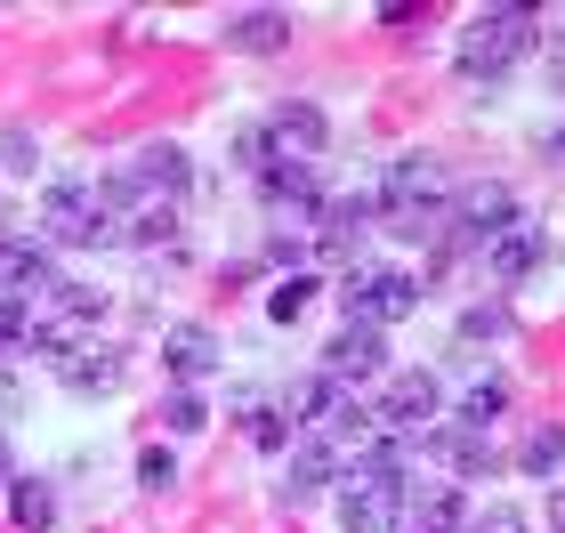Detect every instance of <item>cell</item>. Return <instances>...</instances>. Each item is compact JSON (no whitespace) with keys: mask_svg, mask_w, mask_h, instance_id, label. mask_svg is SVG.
<instances>
[{"mask_svg":"<svg viewBox=\"0 0 565 533\" xmlns=\"http://www.w3.org/2000/svg\"><path fill=\"white\" fill-rule=\"evenodd\" d=\"M550 89H565V33H557V49H550Z\"/></svg>","mask_w":565,"mask_h":533,"instance_id":"obj_33","label":"cell"},{"mask_svg":"<svg viewBox=\"0 0 565 533\" xmlns=\"http://www.w3.org/2000/svg\"><path fill=\"white\" fill-rule=\"evenodd\" d=\"M162 364L178 380H202L218 364V332H211V323H170V332H162Z\"/></svg>","mask_w":565,"mask_h":533,"instance_id":"obj_18","label":"cell"},{"mask_svg":"<svg viewBox=\"0 0 565 533\" xmlns=\"http://www.w3.org/2000/svg\"><path fill=\"white\" fill-rule=\"evenodd\" d=\"M380 218H388V235H404V243L445 235V170H436V154H396L388 162V178H380Z\"/></svg>","mask_w":565,"mask_h":533,"instance_id":"obj_1","label":"cell"},{"mask_svg":"<svg viewBox=\"0 0 565 533\" xmlns=\"http://www.w3.org/2000/svg\"><path fill=\"white\" fill-rule=\"evenodd\" d=\"M533 49V9H484L469 17V33H460V73H509Z\"/></svg>","mask_w":565,"mask_h":533,"instance_id":"obj_3","label":"cell"},{"mask_svg":"<svg viewBox=\"0 0 565 533\" xmlns=\"http://www.w3.org/2000/svg\"><path fill=\"white\" fill-rule=\"evenodd\" d=\"M509 413V380H469V396H460V420L469 428H493Z\"/></svg>","mask_w":565,"mask_h":533,"instance_id":"obj_24","label":"cell"},{"mask_svg":"<svg viewBox=\"0 0 565 533\" xmlns=\"http://www.w3.org/2000/svg\"><path fill=\"white\" fill-rule=\"evenodd\" d=\"M445 218H452L469 243H493L501 226L518 218V194H509L501 178H477V186H460V194H452V211H445Z\"/></svg>","mask_w":565,"mask_h":533,"instance_id":"obj_8","label":"cell"},{"mask_svg":"<svg viewBox=\"0 0 565 533\" xmlns=\"http://www.w3.org/2000/svg\"><path fill=\"white\" fill-rule=\"evenodd\" d=\"M41 243L49 250H89V243H121V226H114V211H106L97 186L65 178V186L41 194Z\"/></svg>","mask_w":565,"mask_h":533,"instance_id":"obj_2","label":"cell"},{"mask_svg":"<svg viewBox=\"0 0 565 533\" xmlns=\"http://www.w3.org/2000/svg\"><path fill=\"white\" fill-rule=\"evenodd\" d=\"M0 291L24 299V308L49 299L57 291V250H49L41 235H0Z\"/></svg>","mask_w":565,"mask_h":533,"instance_id":"obj_7","label":"cell"},{"mask_svg":"<svg viewBox=\"0 0 565 533\" xmlns=\"http://www.w3.org/2000/svg\"><path fill=\"white\" fill-rule=\"evenodd\" d=\"M323 364H331V380H380L388 372V332H372V323H340V340L323 348Z\"/></svg>","mask_w":565,"mask_h":533,"instance_id":"obj_11","label":"cell"},{"mask_svg":"<svg viewBox=\"0 0 565 533\" xmlns=\"http://www.w3.org/2000/svg\"><path fill=\"white\" fill-rule=\"evenodd\" d=\"M259 130H267V154H275V162H316V154H323V138H331V130H323V114H316V106H299V97H291V106H275Z\"/></svg>","mask_w":565,"mask_h":533,"instance_id":"obj_9","label":"cell"},{"mask_svg":"<svg viewBox=\"0 0 565 533\" xmlns=\"http://www.w3.org/2000/svg\"><path fill=\"white\" fill-rule=\"evenodd\" d=\"M557 461H565V428L557 420H533L525 445H518V469L525 477H557Z\"/></svg>","mask_w":565,"mask_h":533,"instance_id":"obj_22","label":"cell"},{"mask_svg":"<svg viewBox=\"0 0 565 533\" xmlns=\"http://www.w3.org/2000/svg\"><path fill=\"white\" fill-rule=\"evenodd\" d=\"M340 299H348V323H372V332H388V323H404L420 308V284L404 267H355L348 284H340Z\"/></svg>","mask_w":565,"mask_h":533,"instance_id":"obj_4","label":"cell"},{"mask_svg":"<svg viewBox=\"0 0 565 533\" xmlns=\"http://www.w3.org/2000/svg\"><path fill=\"white\" fill-rule=\"evenodd\" d=\"M436 404H445V388H436L428 372H396L388 388H380V413H372V428H396V437H420V445H428Z\"/></svg>","mask_w":565,"mask_h":533,"instance_id":"obj_6","label":"cell"},{"mask_svg":"<svg viewBox=\"0 0 565 533\" xmlns=\"http://www.w3.org/2000/svg\"><path fill=\"white\" fill-rule=\"evenodd\" d=\"M484 259H493V284H525V275H542V259H550V235L533 218H509L493 243H484Z\"/></svg>","mask_w":565,"mask_h":533,"instance_id":"obj_10","label":"cell"},{"mask_svg":"<svg viewBox=\"0 0 565 533\" xmlns=\"http://www.w3.org/2000/svg\"><path fill=\"white\" fill-rule=\"evenodd\" d=\"M396 518H404V477H388V469H364V461H355L348 493H340V525H348V533H388Z\"/></svg>","mask_w":565,"mask_h":533,"instance_id":"obj_5","label":"cell"},{"mask_svg":"<svg viewBox=\"0 0 565 533\" xmlns=\"http://www.w3.org/2000/svg\"><path fill=\"white\" fill-rule=\"evenodd\" d=\"M364 226H372L364 194H340V202H323V211H316V250H323V259H348Z\"/></svg>","mask_w":565,"mask_h":533,"instance_id":"obj_15","label":"cell"},{"mask_svg":"<svg viewBox=\"0 0 565 533\" xmlns=\"http://www.w3.org/2000/svg\"><path fill=\"white\" fill-rule=\"evenodd\" d=\"M460 332H469V340H501V332H509V308H469Z\"/></svg>","mask_w":565,"mask_h":533,"instance_id":"obj_31","label":"cell"},{"mask_svg":"<svg viewBox=\"0 0 565 533\" xmlns=\"http://www.w3.org/2000/svg\"><path fill=\"white\" fill-rule=\"evenodd\" d=\"M138 486H146V493H170V486H178L170 445H146V452H138Z\"/></svg>","mask_w":565,"mask_h":533,"instance_id":"obj_26","label":"cell"},{"mask_svg":"<svg viewBox=\"0 0 565 533\" xmlns=\"http://www.w3.org/2000/svg\"><path fill=\"white\" fill-rule=\"evenodd\" d=\"M291 413L299 420H316V437H331V428H364V420H355V388H348V380H299V388H291Z\"/></svg>","mask_w":565,"mask_h":533,"instance_id":"obj_13","label":"cell"},{"mask_svg":"<svg viewBox=\"0 0 565 533\" xmlns=\"http://www.w3.org/2000/svg\"><path fill=\"white\" fill-rule=\"evenodd\" d=\"M460 525V486H404V533H452Z\"/></svg>","mask_w":565,"mask_h":533,"instance_id":"obj_19","label":"cell"},{"mask_svg":"<svg viewBox=\"0 0 565 533\" xmlns=\"http://www.w3.org/2000/svg\"><path fill=\"white\" fill-rule=\"evenodd\" d=\"M162 428H170V437H194V428H211L202 396H194V388H170V396H162Z\"/></svg>","mask_w":565,"mask_h":533,"instance_id":"obj_25","label":"cell"},{"mask_svg":"<svg viewBox=\"0 0 565 533\" xmlns=\"http://www.w3.org/2000/svg\"><path fill=\"white\" fill-rule=\"evenodd\" d=\"M550 525H557V533H565V493H550Z\"/></svg>","mask_w":565,"mask_h":533,"instance_id":"obj_35","label":"cell"},{"mask_svg":"<svg viewBox=\"0 0 565 533\" xmlns=\"http://www.w3.org/2000/svg\"><path fill=\"white\" fill-rule=\"evenodd\" d=\"M282 41H291V17L282 9H235L226 17V49H243V57H275Z\"/></svg>","mask_w":565,"mask_h":533,"instance_id":"obj_17","label":"cell"},{"mask_svg":"<svg viewBox=\"0 0 565 533\" xmlns=\"http://www.w3.org/2000/svg\"><path fill=\"white\" fill-rule=\"evenodd\" d=\"M226 154H235L243 170H267L275 154H267V130H259V121H250V130H235V146H226Z\"/></svg>","mask_w":565,"mask_h":533,"instance_id":"obj_29","label":"cell"},{"mask_svg":"<svg viewBox=\"0 0 565 533\" xmlns=\"http://www.w3.org/2000/svg\"><path fill=\"white\" fill-rule=\"evenodd\" d=\"M0 486H17V469H9V437H0Z\"/></svg>","mask_w":565,"mask_h":533,"instance_id":"obj_34","label":"cell"},{"mask_svg":"<svg viewBox=\"0 0 565 533\" xmlns=\"http://www.w3.org/2000/svg\"><path fill=\"white\" fill-rule=\"evenodd\" d=\"M0 348H33V308L0 291Z\"/></svg>","mask_w":565,"mask_h":533,"instance_id":"obj_28","label":"cell"},{"mask_svg":"<svg viewBox=\"0 0 565 533\" xmlns=\"http://www.w3.org/2000/svg\"><path fill=\"white\" fill-rule=\"evenodd\" d=\"M307 299H316V284H307V275H291V284H275L267 316H275V323H299V316H307Z\"/></svg>","mask_w":565,"mask_h":533,"instance_id":"obj_27","label":"cell"},{"mask_svg":"<svg viewBox=\"0 0 565 533\" xmlns=\"http://www.w3.org/2000/svg\"><path fill=\"white\" fill-rule=\"evenodd\" d=\"M9 518L24 533H49V525H57V493H49L41 477H17V486H9Z\"/></svg>","mask_w":565,"mask_h":533,"instance_id":"obj_21","label":"cell"},{"mask_svg":"<svg viewBox=\"0 0 565 533\" xmlns=\"http://www.w3.org/2000/svg\"><path fill=\"white\" fill-rule=\"evenodd\" d=\"M41 308H57V323H65V332H82V323H97V316H106V299H97L89 284H57V291L41 299Z\"/></svg>","mask_w":565,"mask_h":533,"instance_id":"obj_23","label":"cell"},{"mask_svg":"<svg viewBox=\"0 0 565 533\" xmlns=\"http://www.w3.org/2000/svg\"><path fill=\"white\" fill-rule=\"evenodd\" d=\"M323 486H331V445H323V437H299L291 477H282V501H291V510H307V501H316Z\"/></svg>","mask_w":565,"mask_h":533,"instance_id":"obj_20","label":"cell"},{"mask_svg":"<svg viewBox=\"0 0 565 533\" xmlns=\"http://www.w3.org/2000/svg\"><path fill=\"white\" fill-rule=\"evenodd\" d=\"M259 186L275 211H299V218H316L323 211V194H316V162H267L259 170Z\"/></svg>","mask_w":565,"mask_h":533,"instance_id":"obj_16","label":"cell"},{"mask_svg":"<svg viewBox=\"0 0 565 533\" xmlns=\"http://www.w3.org/2000/svg\"><path fill=\"white\" fill-rule=\"evenodd\" d=\"M250 445H259V452H282V445H291L282 413H267V404H259V413H250Z\"/></svg>","mask_w":565,"mask_h":533,"instance_id":"obj_30","label":"cell"},{"mask_svg":"<svg viewBox=\"0 0 565 533\" xmlns=\"http://www.w3.org/2000/svg\"><path fill=\"white\" fill-rule=\"evenodd\" d=\"M49 372H57L73 396H114V388H121V355H114V348H97V340H73Z\"/></svg>","mask_w":565,"mask_h":533,"instance_id":"obj_12","label":"cell"},{"mask_svg":"<svg viewBox=\"0 0 565 533\" xmlns=\"http://www.w3.org/2000/svg\"><path fill=\"white\" fill-rule=\"evenodd\" d=\"M469 533H525V518L509 510V501H493V510H477V525Z\"/></svg>","mask_w":565,"mask_h":533,"instance_id":"obj_32","label":"cell"},{"mask_svg":"<svg viewBox=\"0 0 565 533\" xmlns=\"http://www.w3.org/2000/svg\"><path fill=\"white\" fill-rule=\"evenodd\" d=\"M428 445L445 452L460 477H484V469L501 461V452H493V428H469V420H436V428H428Z\"/></svg>","mask_w":565,"mask_h":533,"instance_id":"obj_14","label":"cell"}]
</instances>
